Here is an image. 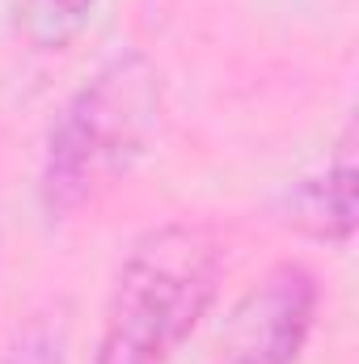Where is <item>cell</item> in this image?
<instances>
[{"label": "cell", "instance_id": "6da1fadb", "mask_svg": "<svg viewBox=\"0 0 359 364\" xmlns=\"http://www.w3.org/2000/svg\"><path fill=\"white\" fill-rule=\"evenodd\" d=\"M224 250L199 220L148 229L106 301L97 364H170L216 301Z\"/></svg>", "mask_w": 359, "mask_h": 364}, {"label": "cell", "instance_id": "7a4b0ae2", "mask_svg": "<svg viewBox=\"0 0 359 364\" xmlns=\"http://www.w3.org/2000/svg\"><path fill=\"white\" fill-rule=\"evenodd\" d=\"M157 73L144 55H123L106 64L72 93V102L51 123L38 182L51 220H64L101 186L131 170L157 123Z\"/></svg>", "mask_w": 359, "mask_h": 364}, {"label": "cell", "instance_id": "3957f363", "mask_svg": "<svg viewBox=\"0 0 359 364\" xmlns=\"http://www.w3.org/2000/svg\"><path fill=\"white\" fill-rule=\"evenodd\" d=\"M283 225L317 242H347L355 233V166L347 161L330 174L296 182L283 199Z\"/></svg>", "mask_w": 359, "mask_h": 364}, {"label": "cell", "instance_id": "277c9868", "mask_svg": "<svg viewBox=\"0 0 359 364\" xmlns=\"http://www.w3.org/2000/svg\"><path fill=\"white\" fill-rule=\"evenodd\" d=\"M0 364H68V360H64V343H60L55 331L30 326V331H21L9 343V352L0 356Z\"/></svg>", "mask_w": 359, "mask_h": 364}, {"label": "cell", "instance_id": "5b68a950", "mask_svg": "<svg viewBox=\"0 0 359 364\" xmlns=\"http://www.w3.org/2000/svg\"><path fill=\"white\" fill-rule=\"evenodd\" d=\"M220 364H283V360H279L275 352H267L258 339H250V343H241L228 360H220Z\"/></svg>", "mask_w": 359, "mask_h": 364}, {"label": "cell", "instance_id": "8992f818", "mask_svg": "<svg viewBox=\"0 0 359 364\" xmlns=\"http://www.w3.org/2000/svg\"><path fill=\"white\" fill-rule=\"evenodd\" d=\"M47 4H51V9H60L64 17H85V13L93 9V0H47Z\"/></svg>", "mask_w": 359, "mask_h": 364}]
</instances>
